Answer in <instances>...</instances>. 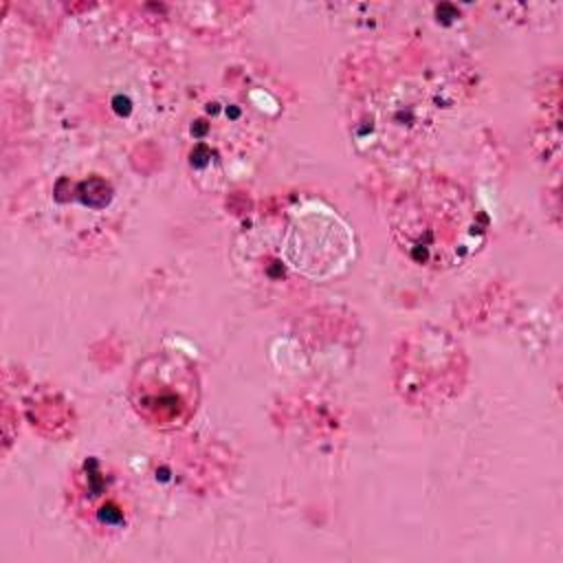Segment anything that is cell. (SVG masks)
<instances>
[{
  "label": "cell",
  "mask_w": 563,
  "mask_h": 563,
  "mask_svg": "<svg viewBox=\"0 0 563 563\" xmlns=\"http://www.w3.org/2000/svg\"><path fill=\"white\" fill-rule=\"evenodd\" d=\"M394 235L407 253L431 266H453L482 240L484 224L471 198L438 180L407 196L394 213Z\"/></svg>",
  "instance_id": "obj_1"
},
{
  "label": "cell",
  "mask_w": 563,
  "mask_h": 563,
  "mask_svg": "<svg viewBox=\"0 0 563 563\" xmlns=\"http://www.w3.org/2000/svg\"><path fill=\"white\" fill-rule=\"evenodd\" d=\"M130 400L136 413L156 429L187 424L198 405L196 365L178 350L150 354L132 374Z\"/></svg>",
  "instance_id": "obj_2"
}]
</instances>
